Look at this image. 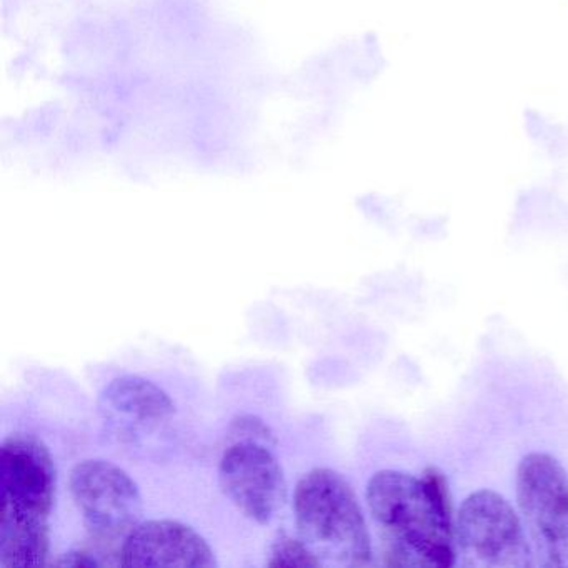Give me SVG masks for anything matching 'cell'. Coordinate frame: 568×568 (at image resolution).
<instances>
[{"mask_svg": "<svg viewBox=\"0 0 568 568\" xmlns=\"http://www.w3.org/2000/svg\"><path fill=\"white\" fill-rule=\"evenodd\" d=\"M229 444L234 442H257V444L275 447L277 438L274 430L257 415H239L229 425Z\"/></svg>", "mask_w": 568, "mask_h": 568, "instance_id": "11", "label": "cell"}, {"mask_svg": "<svg viewBox=\"0 0 568 568\" xmlns=\"http://www.w3.org/2000/svg\"><path fill=\"white\" fill-rule=\"evenodd\" d=\"M225 497L248 520L267 525L288 497L287 478L272 447L257 442L229 444L219 464Z\"/></svg>", "mask_w": 568, "mask_h": 568, "instance_id": "7", "label": "cell"}, {"mask_svg": "<svg viewBox=\"0 0 568 568\" xmlns=\"http://www.w3.org/2000/svg\"><path fill=\"white\" fill-rule=\"evenodd\" d=\"M267 567H322L321 560L314 551L302 541V538L292 537L287 531H278L268 548Z\"/></svg>", "mask_w": 568, "mask_h": 568, "instance_id": "10", "label": "cell"}, {"mask_svg": "<svg viewBox=\"0 0 568 568\" xmlns=\"http://www.w3.org/2000/svg\"><path fill=\"white\" fill-rule=\"evenodd\" d=\"M98 407L105 422L134 435L168 424L175 415L171 395L141 375H122L111 381L101 392Z\"/></svg>", "mask_w": 568, "mask_h": 568, "instance_id": "9", "label": "cell"}, {"mask_svg": "<svg viewBox=\"0 0 568 568\" xmlns=\"http://www.w3.org/2000/svg\"><path fill=\"white\" fill-rule=\"evenodd\" d=\"M515 485L535 561L568 568V471L554 455L531 452L518 464Z\"/></svg>", "mask_w": 568, "mask_h": 568, "instance_id": "5", "label": "cell"}, {"mask_svg": "<svg viewBox=\"0 0 568 568\" xmlns=\"http://www.w3.org/2000/svg\"><path fill=\"white\" fill-rule=\"evenodd\" d=\"M298 537L322 567L364 568L374 564L371 530L351 481L334 468L317 467L295 485Z\"/></svg>", "mask_w": 568, "mask_h": 568, "instance_id": "3", "label": "cell"}, {"mask_svg": "<svg viewBox=\"0 0 568 568\" xmlns=\"http://www.w3.org/2000/svg\"><path fill=\"white\" fill-rule=\"evenodd\" d=\"M368 511L387 567L452 568L458 564L455 515L444 474L381 470L367 484Z\"/></svg>", "mask_w": 568, "mask_h": 568, "instance_id": "1", "label": "cell"}, {"mask_svg": "<svg viewBox=\"0 0 568 568\" xmlns=\"http://www.w3.org/2000/svg\"><path fill=\"white\" fill-rule=\"evenodd\" d=\"M72 498L92 540L109 548L119 545L141 524L144 501L134 478L109 460L89 458L72 468Z\"/></svg>", "mask_w": 568, "mask_h": 568, "instance_id": "6", "label": "cell"}, {"mask_svg": "<svg viewBox=\"0 0 568 568\" xmlns=\"http://www.w3.org/2000/svg\"><path fill=\"white\" fill-rule=\"evenodd\" d=\"M454 528L462 567H537L520 514L497 491L481 488L465 497Z\"/></svg>", "mask_w": 568, "mask_h": 568, "instance_id": "4", "label": "cell"}, {"mask_svg": "<svg viewBox=\"0 0 568 568\" xmlns=\"http://www.w3.org/2000/svg\"><path fill=\"white\" fill-rule=\"evenodd\" d=\"M121 567L215 568L209 541L191 525L178 520H142L119 550Z\"/></svg>", "mask_w": 568, "mask_h": 568, "instance_id": "8", "label": "cell"}, {"mask_svg": "<svg viewBox=\"0 0 568 568\" xmlns=\"http://www.w3.org/2000/svg\"><path fill=\"white\" fill-rule=\"evenodd\" d=\"M54 458L34 435L14 434L0 447V568L48 565L55 501Z\"/></svg>", "mask_w": 568, "mask_h": 568, "instance_id": "2", "label": "cell"}, {"mask_svg": "<svg viewBox=\"0 0 568 568\" xmlns=\"http://www.w3.org/2000/svg\"><path fill=\"white\" fill-rule=\"evenodd\" d=\"M55 567H101L102 561H99L94 555L88 554L82 550H71L68 554L61 555L58 561H54Z\"/></svg>", "mask_w": 568, "mask_h": 568, "instance_id": "12", "label": "cell"}]
</instances>
